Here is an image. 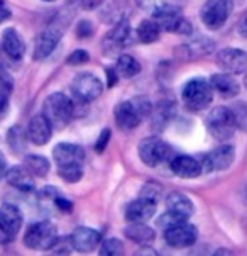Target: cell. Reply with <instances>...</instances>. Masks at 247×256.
<instances>
[{
    "instance_id": "32",
    "label": "cell",
    "mask_w": 247,
    "mask_h": 256,
    "mask_svg": "<svg viewBox=\"0 0 247 256\" xmlns=\"http://www.w3.org/2000/svg\"><path fill=\"white\" fill-rule=\"evenodd\" d=\"M7 141L14 151H20L24 148V142H25V131L20 128V126H14V128L8 129Z\"/></svg>"
},
{
    "instance_id": "15",
    "label": "cell",
    "mask_w": 247,
    "mask_h": 256,
    "mask_svg": "<svg viewBox=\"0 0 247 256\" xmlns=\"http://www.w3.org/2000/svg\"><path fill=\"white\" fill-rule=\"evenodd\" d=\"M158 202L153 198H147L144 195H139L134 202L129 204L127 210H125V219L129 222H147L154 216Z\"/></svg>"
},
{
    "instance_id": "45",
    "label": "cell",
    "mask_w": 247,
    "mask_h": 256,
    "mask_svg": "<svg viewBox=\"0 0 247 256\" xmlns=\"http://www.w3.org/2000/svg\"><path fill=\"white\" fill-rule=\"evenodd\" d=\"M239 32H241V36L247 38V16L241 20V24H239Z\"/></svg>"
},
{
    "instance_id": "5",
    "label": "cell",
    "mask_w": 247,
    "mask_h": 256,
    "mask_svg": "<svg viewBox=\"0 0 247 256\" xmlns=\"http://www.w3.org/2000/svg\"><path fill=\"white\" fill-rule=\"evenodd\" d=\"M58 240V231L49 220L34 222L27 228L24 236V244L31 250L47 251L53 248V244Z\"/></svg>"
},
{
    "instance_id": "18",
    "label": "cell",
    "mask_w": 247,
    "mask_h": 256,
    "mask_svg": "<svg viewBox=\"0 0 247 256\" xmlns=\"http://www.w3.org/2000/svg\"><path fill=\"white\" fill-rule=\"evenodd\" d=\"M171 172L180 178H197L203 173V164L193 156L181 154L171 160Z\"/></svg>"
},
{
    "instance_id": "44",
    "label": "cell",
    "mask_w": 247,
    "mask_h": 256,
    "mask_svg": "<svg viewBox=\"0 0 247 256\" xmlns=\"http://www.w3.org/2000/svg\"><path fill=\"white\" fill-rule=\"evenodd\" d=\"M7 175V162L5 158H3V153L0 151V176Z\"/></svg>"
},
{
    "instance_id": "22",
    "label": "cell",
    "mask_w": 247,
    "mask_h": 256,
    "mask_svg": "<svg viewBox=\"0 0 247 256\" xmlns=\"http://www.w3.org/2000/svg\"><path fill=\"white\" fill-rule=\"evenodd\" d=\"M166 210H170L171 214L178 216V218L188 220L193 216L195 206L190 200L188 195L181 194V192H171L166 197Z\"/></svg>"
},
{
    "instance_id": "16",
    "label": "cell",
    "mask_w": 247,
    "mask_h": 256,
    "mask_svg": "<svg viewBox=\"0 0 247 256\" xmlns=\"http://www.w3.org/2000/svg\"><path fill=\"white\" fill-rule=\"evenodd\" d=\"M153 19L159 24V28L164 29V31L176 32L178 26H180V22L185 17L180 7L170 6V4H163L161 7H158L153 12Z\"/></svg>"
},
{
    "instance_id": "7",
    "label": "cell",
    "mask_w": 247,
    "mask_h": 256,
    "mask_svg": "<svg viewBox=\"0 0 247 256\" xmlns=\"http://www.w3.org/2000/svg\"><path fill=\"white\" fill-rule=\"evenodd\" d=\"M232 0H207L200 12L202 22L212 31H217L227 22L229 16L232 14Z\"/></svg>"
},
{
    "instance_id": "46",
    "label": "cell",
    "mask_w": 247,
    "mask_h": 256,
    "mask_svg": "<svg viewBox=\"0 0 247 256\" xmlns=\"http://www.w3.org/2000/svg\"><path fill=\"white\" fill-rule=\"evenodd\" d=\"M136 254H151V256H154V254H158V253H156V251L153 250V248H142V250H139V251H137V253Z\"/></svg>"
},
{
    "instance_id": "28",
    "label": "cell",
    "mask_w": 247,
    "mask_h": 256,
    "mask_svg": "<svg viewBox=\"0 0 247 256\" xmlns=\"http://www.w3.org/2000/svg\"><path fill=\"white\" fill-rule=\"evenodd\" d=\"M24 164L29 168V172L34 176H39V178H44L51 168L49 160L46 156H39V154H27L24 158Z\"/></svg>"
},
{
    "instance_id": "6",
    "label": "cell",
    "mask_w": 247,
    "mask_h": 256,
    "mask_svg": "<svg viewBox=\"0 0 247 256\" xmlns=\"http://www.w3.org/2000/svg\"><path fill=\"white\" fill-rule=\"evenodd\" d=\"M139 158L147 166H159L171 158V148L158 136L144 138L139 142Z\"/></svg>"
},
{
    "instance_id": "10",
    "label": "cell",
    "mask_w": 247,
    "mask_h": 256,
    "mask_svg": "<svg viewBox=\"0 0 247 256\" xmlns=\"http://www.w3.org/2000/svg\"><path fill=\"white\" fill-rule=\"evenodd\" d=\"M131 42H132L131 24L125 19H120L115 24V28L103 39V51H105V54H115L122 48H127Z\"/></svg>"
},
{
    "instance_id": "27",
    "label": "cell",
    "mask_w": 247,
    "mask_h": 256,
    "mask_svg": "<svg viewBox=\"0 0 247 256\" xmlns=\"http://www.w3.org/2000/svg\"><path fill=\"white\" fill-rule=\"evenodd\" d=\"M115 72L119 78H132L136 75H139L141 72V64L136 58H132L131 54H122L117 58L115 63Z\"/></svg>"
},
{
    "instance_id": "26",
    "label": "cell",
    "mask_w": 247,
    "mask_h": 256,
    "mask_svg": "<svg viewBox=\"0 0 247 256\" xmlns=\"http://www.w3.org/2000/svg\"><path fill=\"white\" fill-rule=\"evenodd\" d=\"M214 41L210 39H197V41L190 42V44L180 46L178 48V53H183L185 58L192 60V58H200V56H207L214 51Z\"/></svg>"
},
{
    "instance_id": "2",
    "label": "cell",
    "mask_w": 247,
    "mask_h": 256,
    "mask_svg": "<svg viewBox=\"0 0 247 256\" xmlns=\"http://www.w3.org/2000/svg\"><path fill=\"white\" fill-rule=\"evenodd\" d=\"M42 114L47 117L53 129H61L66 124H70V120L75 116V104L63 92L51 94L44 100Z\"/></svg>"
},
{
    "instance_id": "17",
    "label": "cell",
    "mask_w": 247,
    "mask_h": 256,
    "mask_svg": "<svg viewBox=\"0 0 247 256\" xmlns=\"http://www.w3.org/2000/svg\"><path fill=\"white\" fill-rule=\"evenodd\" d=\"M51 134H53V126L44 114H36L29 120L27 138L36 146H44L51 140Z\"/></svg>"
},
{
    "instance_id": "12",
    "label": "cell",
    "mask_w": 247,
    "mask_h": 256,
    "mask_svg": "<svg viewBox=\"0 0 247 256\" xmlns=\"http://www.w3.org/2000/svg\"><path fill=\"white\" fill-rule=\"evenodd\" d=\"M217 64L231 75H239L247 70V53L239 48H224L217 54Z\"/></svg>"
},
{
    "instance_id": "24",
    "label": "cell",
    "mask_w": 247,
    "mask_h": 256,
    "mask_svg": "<svg viewBox=\"0 0 247 256\" xmlns=\"http://www.w3.org/2000/svg\"><path fill=\"white\" fill-rule=\"evenodd\" d=\"M210 84L215 92H219L225 98H232L239 94V84L231 73H217L210 76Z\"/></svg>"
},
{
    "instance_id": "29",
    "label": "cell",
    "mask_w": 247,
    "mask_h": 256,
    "mask_svg": "<svg viewBox=\"0 0 247 256\" xmlns=\"http://www.w3.org/2000/svg\"><path fill=\"white\" fill-rule=\"evenodd\" d=\"M159 32H161V28H159V24L156 22L154 19L142 20L136 31V36L141 42H144V44H151V42L159 39Z\"/></svg>"
},
{
    "instance_id": "4",
    "label": "cell",
    "mask_w": 247,
    "mask_h": 256,
    "mask_svg": "<svg viewBox=\"0 0 247 256\" xmlns=\"http://www.w3.org/2000/svg\"><path fill=\"white\" fill-rule=\"evenodd\" d=\"M205 124L209 132L219 141H227L237 128L234 110L229 109V107H215V109H212Z\"/></svg>"
},
{
    "instance_id": "36",
    "label": "cell",
    "mask_w": 247,
    "mask_h": 256,
    "mask_svg": "<svg viewBox=\"0 0 247 256\" xmlns=\"http://www.w3.org/2000/svg\"><path fill=\"white\" fill-rule=\"evenodd\" d=\"M234 110V116H236V122H237V128L244 129L247 131V107L244 104H239Z\"/></svg>"
},
{
    "instance_id": "48",
    "label": "cell",
    "mask_w": 247,
    "mask_h": 256,
    "mask_svg": "<svg viewBox=\"0 0 247 256\" xmlns=\"http://www.w3.org/2000/svg\"><path fill=\"white\" fill-rule=\"evenodd\" d=\"M44 2H56V0H44Z\"/></svg>"
},
{
    "instance_id": "37",
    "label": "cell",
    "mask_w": 247,
    "mask_h": 256,
    "mask_svg": "<svg viewBox=\"0 0 247 256\" xmlns=\"http://www.w3.org/2000/svg\"><path fill=\"white\" fill-rule=\"evenodd\" d=\"M141 195H144L147 198H153V200L159 202V197H161V188H159L158 184H146L144 188L141 190Z\"/></svg>"
},
{
    "instance_id": "42",
    "label": "cell",
    "mask_w": 247,
    "mask_h": 256,
    "mask_svg": "<svg viewBox=\"0 0 247 256\" xmlns=\"http://www.w3.org/2000/svg\"><path fill=\"white\" fill-rule=\"evenodd\" d=\"M103 0H80V6L83 10H93V8L100 7Z\"/></svg>"
},
{
    "instance_id": "1",
    "label": "cell",
    "mask_w": 247,
    "mask_h": 256,
    "mask_svg": "<svg viewBox=\"0 0 247 256\" xmlns=\"http://www.w3.org/2000/svg\"><path fill=\"white\" fill-rule=\"evenodd\" d=\"M151 112H153V104L147 100L146 97H136L132 100H124L117 104L114 116L117 126L122 131H132Z\"/></svg>"
},
{
    "instance_id": "43",
    "label": "cell",
    "mask_w": 247,
    "mask_h": 256,
    "mask_svg": "<svg viewBox=\"0 0 247 256\" xmlns=\"http://www.w3.org/2000/svg\"><path fill=\"white\" fill-rule=\"evenodd\" d=\"M10 17H12L10 10H8V8H5L3 6H0V24L5 22V20H8Z\"/></svg>"
},
{
    "instance_id": "39",
    "label": "cell",
    "mask_w": 247,
    "mask_h": 256,
    "mask_svg": "<svg viewBox=\"0 0 247 256\" xmlns=\"http://www.w3.org/2000/svg\"><path fill=\"white\" fill-rule=\"evenodd\" d=\"M137 2V6H139L142 10H146V12H153L156 10L158 7H161L163 4H166V0H136Z\"/></svg>"
},
{
    "instance_id": "33",
    "label": "cell",
    "mask_w": 247,
    "mask_h": 256,
    "mask_svg": "<svg viewBox=\"0 0 247 256\" xmlns=\"http://www.w3.org/2000/svg\"><path fill=\"white\" fill-rule=\"evenodd\" d=\"M100 254L102 256H120L124 254V244L115 238H108L102 242L100 248Z\"/></svg>"
},
{
    "instance_id": "11",
    "label": "cell",
    "mask_w": 247,
    "mask_h": 256,
    "mask_svg": "<svg viewBox=\"0 0 247 256\" xmlns=\"http://www.w3.org/2000/svg\"><path fill=\"white\" fill-rule=\"evenodd\" d=\"M22 216L20 210L12 204H3L0 207V241L7 242L14 240L15 234L20 231Z\"/></svg>"
},
{
    "instance_id": "35",
    "label": "cell",
    "mask_w": 247,
    "mask_h": 256,
    "mask_svg": "<svg viewBox=\"0 0 247 256\" xmlns=\"http://www.w3.org/2000/svg\"><path fill=\"white\" fill-rule=\"evenodd\" d=\"M14 90V80L8 75V72L3 66H0V92H7L12 94Z\"/></svg>"
},
{
    "instance_id": "40",
    "label": "cell",
    "mask_w": 247,
    "mask_h": 256,
    "mask_svg": "<svg viewBox=\"0 0 247 256\" xmlns=\"http://www.w3.org/2000/svg\"><path fill=\"white\" fill-rule=\"evenodd\" d=\"M108 140H110V129H102L100 136H98L97 142H95V151L97 153H103L108 144Z\"/></svg>"
},
{
    "instance_id": "19",
    "label": "cell",
    "mask_w": 247,
    "mask_h": 256,
    "mask_svg": "<svg viewBox=\"0 0 247 256\" xmlns=\"http://www.w3.org/2000/svg\"><path fill=\"white\" fill-rule=\"evenodd\" d=\"M70 240L73 250L81 251V253H88V251H93L102 242V234L90 228H76L71 232Z\"/></svg>"
},
{
    "instance_id": "25",
    "label": "cell",
    "mask_w": 247,
    "mask_h": 256,
    "mask_svg": "<svg viewBox=\"0 0 247 256\" xmlns=\"http://www.w3.org/2000/svg\"><path fill=\"white\" fill-rule=\"evenodd\" d=\"M124 234L134 242H139V244H147V242H153L156 238V232L153 228H149L146 222H131L127 228L124 229Z\"/></svg>"
},
{
    "instance_id": "47",
    "label": "cell",
    "mask_w": 247,
    "mask_h": 256,
    "mask_svg": "<svg viewBox=\"0 0 247 256\" xmlns=\"http://www.w3.org/2000/svg\"><path fill=\"white\" fill-rule=\"evenodd\" d=\"M244 85H246V88H247V73H246V76H244Z\"/></svg>"
},
{
    "instance_id": "20",
    "label": "cell",
    "mask_w": 247,
    "mask_h": 256,
    "mask_svg": "<svg viewBox=\"0 0 247 256\" xmlns=\"http://www.w3.org/2000/svg\"><path fill=\"white\" fill-rule=\"evenodd\" d=\"M53 158L58 166H64V164H76L83 163L85 151L83 148L73 142H59L53 150Z\"/></svg>"
},
{
    "instance_id": "23",
    "label": "cell",
    "mask_w": 247,
    "mask_h": 256,
    "mask_svg": "<svg viewBox=\"0 0 247 256\" xmlns=\"http://www.w3.org/2000/svg\"><path fill=\"white\" fill-rule=\"evenodd\" d=\"M2 48L5 51V54L14 62H19L24 56V41L20 38V34L15 31V29H5L2 34Z\"/></svg>"
},
{
    "instance_id": "8",
    "label": "cell",
    "mask_w": 247,
    "mask_h": 256,
    "mask_svg": "<svg viewBox=\"0 0 247 256\" xmlns=\"http://www.w3.org/2000/svg\"><path fill=\"white\" fill-rule=\"evenodd\" d=\"M71 90L75 97L81 102H92L103 92V84L92 73H80L73 78Z\"/></svg>"
},
{
    "instance_id": "41",
    "label": "cell",
    "mask_w": 247,
    "mask_h": 256,
    "mask_svg": "<svg viewBox=\"0 0 247 256\" xmlns=\"http://www.w3.org/2000/svg\"><path fill=\"white\" fill-rule=\"evenodd\" d=\"M8 97H10V94L7 92H0V120L5 117L7 114V109H8Z\"/></svg>"
},
{
    "instance_id": "21",
    "label": "cell",
    "mask_w": 247,
    "mask_h": 256,
    "mask_svg": "<svg viewBox=\"0 0 247 256\" xmlns=\"http://www.w3.org/2000/svg\"><path fill=\"white\" fill-rule=\"evenodd\" d=\"M7 182L14 188L20 190V192H32L36 188V182H34V175L29 172V168L15 164V166L7 170Z\"/></svg>"
},
{
    "instance_id": "34",
    "label": "cell",
    "mask_w": 247,
    "mask_h": 256,
    "mask_svg": "<svg viewBox=\"0 0 247 256\" xmlns=\"http://www.w3.org/2000/svg\"><path fill=\"white\" fill-rule=\"evenodd\" d=\"M68 64H71V66H76V64H85L90 62V54L86 53L85 50H75L73 53L68 56Z\"/></svg>"
},
{
    "instance_id": "14",
    "label": "cell",
    "mask_w": 247,
    "mask_h": 256,
    "mask_svg": "<svg viewBox=\"0 0 247 256\" xmlns=\"http://www.w3.org/2000/svg\"><path fill=\"white\" fill-rule=\"evenodd\" d=\"M63 28H58L56 24H51L37 36L36 44H34V60H44L47 58L58 46L59 39H61Z\"/></svg>"
},
{
    "instance_id": "9",
    "label": "cell",
    "mask_w": 247,
    "mask_h": 256,
    "mask_svg": "<svg viewBox=\"0 0 247 256\" xmlns=\"http://www.w3.org/2000/svg\"><path fill=\"white\" fill-rule=\"evenodd\" d=\"M164 240L171 248H188L197 242L198 240V231L193 224H190L188 220L178 222L171 228L164 229Z\"/></svg>"
},
{
    "instance_id": "31",
    "label": "cell",
    "mask_w": 247,
    "mask_h": 256,
    "mask_svg": "<svg viewBox=\"0 0 247 256\" xmlns=\"http://www.w3.org/2000/svg\"><path fill=\"white\" fill-rule=\"evenodd\" d=\"M58 173L64 182L76 184V182H80L81 176H83V168H81V163L64 164V166H58Z\"/></svg>"
},
{
    "instance_id": "13",
    "label": "cell",
    "mask_w": 247,
    "mask_h": 256,
    "mask_svg": "<svg viewBox=\"0 0 247 256\" xmlns=\"http://www.w3.org/2000/svg\"><path fill=\"white\" fill-rule=\"evenodd\" d=\"M234 160H236V148L232 144H222L203 156V172H224L231 168Z\"/></svg>"
},
{
    "instance_id": "49",
    "label": "cell",
    "mask_w": 247,
    "mask_h": 256,
    "mask_svg": "<svg viewBox=\"0 0 247 256\" xmlns=\"http://www.w3.org/2000/svg\"><path fill=\"white\" fill-rule=\"evenodd\" d=\"M0 2H2V0H0Z\"/></svg>"
},
{
    "instance_id": "30",
    "label": "cell",
    "mask_w": 247,
    "mask_h": 256,
    "mask_svg": "<svg viewBox=\"0 0 247 256\" xmlns=\"http://www.w3.org/2000/svg\"><path fill=\"white\" fill-rule=\"evenodd\" d=\"M173 116V102H159L158 109L154 110V120H153V126L154 129H163L164 126L170 122Z\"/></svg>"
},
{
    "instance_id": "38",
    "label": "cell",
    "mask_w": 247,
    "mask_h": 256,
    "mask_svg": "<svg viewBox=\"0 0 247 256\" xmlns=\"http://www.w3.org/2000/svg\"><path fill=\"white\" fill-rule=\"evenodd\" d=\"M95 32V28H93V24L90 22V20H80L78 22V28H76V34H78V38H90L92 34Z\"/></svg>"
},
{
    "instance_id": "3",
    "label": "cell",
    "mask_w": 247,
    "mask_h": 256,
    "mask_svg": "<svg viewBox=\"0 0 247 256\" xmlns=\"http://www.w3.org/2000/svg\"><path fill=\"white\" fill-rule=\"evenodd\" d=\"M183 102L190 110H203L214 100V86L210 80L193 78L183 88Z\"/></svg>"
}]
</instances>
